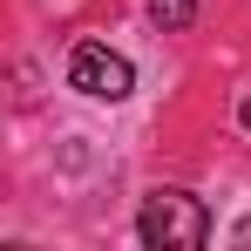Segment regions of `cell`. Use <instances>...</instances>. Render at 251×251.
Here are the masks:
<instances>
[{
    "label": "cell",
    "instance_id": "6da1fadb",
    "mask_svg": "<svg viewBox=\"0 0 251 251\" xmlns=\"http://www.w3.org/2000/svg\"><path fill=\"white\" fill-rule=\"evenodd\" d=\"M136 238L150 251H204L210 245V210L190 190H150L136 210Z\"/></svg>",
    "mask_w": 251,
    "mask_h": 251
},
{
    "label": "cell",
    "instance_id": "7a4b0ae2",
    "mask_svg": "<svg viewBox=\"0 0 251 251\" xmlns=\"http://www.w3.org/2000/svg\"><path fill=\"white\" fill-rule=\"evenodd\" d=\"M68 88L88 95V102H123L129 88H136V68H129V54H116L109 41H82L68 54Z\"/></svg>",
    "mask_w": 251,
    "mask_h": 251
},
{
    "label": "cell",
    "instance_id": "3957f363",
    "mask_svg": "<svg viewBox=\"0 0 251 251\" xmlns=\"http://www.w3.org/2000/svg\"><path fill=\"white\" fill-rule=\"evenodd\" d=\"M143 14H150L163 34H183V27L197 21V0H143Z\"/></svg>",
    "mask_w": 251,
    "mask_h": 251
},
{
    "label": "cell",
    "instance_id": "277c9868",
    "mask_svg": "<svg viewBox=\"0 0 251 251\" xmlns=\"http://www.w3.org/2000/svg\"><path fill=\"white\" fill-rule=\"evenodd\" d=\"M238 123H245V136H251V95H245V109H238Z\"/></svg>",
    "mask_w": 251,
    "mask_h": 251
}]
</instances>
